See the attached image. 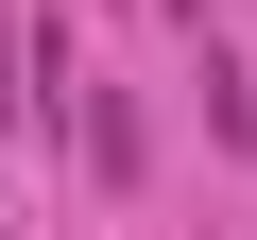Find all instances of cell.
I'll use <instances>...</instances> for the list:
<instances>
[{
    "mask_svg": "<svg viewBox=\"0 0 257 240\" xmlns=\"http://www.w3.org/2000/svg\"><path fill=\"white\" fill-rule=\"evenodd\" d=\"M18 69H35V18H0V120H18V103H35Z\"/></svg>",
    "mask_w": 257,
    "mask_h": 240,
    "instance_id": "cell-1",
    "label": "cell"
}]
</instances>
